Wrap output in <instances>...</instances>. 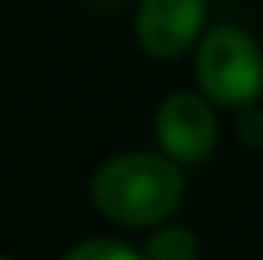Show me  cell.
Instances as JSON below:
<instances>
[{
	"label": "cell",
	"instance_id": "cell-8",
	"mask_svg": "<svg viewBox=\"0 0 263 260\" xmlns=\"http://www.w3.org/2000/svg\"><path fill=\"white\" fill-rule=\"evenodd\" d=\"M0 260H17V257H7V254H0Z\"/></svg>",
	"mask_w": 263,
	"mask_h": 260
},
{
	"label": "cell",
	"instance_id": "cell-1",
	"mask_svg": "<svg viewBox=\"0 0 263 260\" xmlns=\"http://www.w3.org/2000/svg\"><path fill=\"white\" fill-rule=\"evenodd\" d=\"M186 190L183 167L150 150H127L97 167L90 180L93 207L120 227H160L180 210Z\"/></svg>",
	"mask_w": 263,
	"mask_h": 260
},
{
	"label": "cell",
	"instance_id": "cell-3",
	"mask_svg": "<svg viewBox=\"0 0 263 260\" xmlns=\"http://www.w3.org/2000/svg\"><path fill=\"white\" fill-rule=\"evenodd\" d=\"M154 137L157 147L177 167L203 163L217 150L220 120L210 100H203L193 90H177L160 100L154 114Z\"/></svg>",
	"mask_w": 263,
	"mask_h": 260
},
{
	"label": "cell",
	"instance_id": "cell-4",
	"mask_svg": "<svg viewBox=\"0 0 263 260\" xmlns=\"http://www.w3.org/2000/svg\"><path fill=\"white\" fill-rule=\"evenodd\" d=\"M206 27V0H140L134 33L143 53L174 60L200 44Z\"/></svg>",
	"mask_w": 263,
	"mask_h": 260
},
{
	"label": "cell",
	"instance_id": "cell-5",
	"mask_svg": "<svg viewBox=\"0 0 263 260\" xmlns=\"http://www.w3.org/2000/svg\"><path fill=\"white\" fill-rule=\"evenodd\" d=\"M200 250L203 244H200L197 230L183 227V224H160L140 244L143 260H200Z\"/></svg>",
	"mask_w": 263,
	"mask_h": 260
},
{
	"label": "cell",
	"instance_id": "cell-7",
	"mask_svg": "<svg viewBox=\"0 0 263 260\" xmlns=\"http://www.w3.org/2000/svg\"><path fill=\"white\" fill-rule=\"evenodd\" d=\"M237 137L243 147H263V110L260 107L237 110Z\"/></svg>",
	"mask_w": 263,
	"mask_h": 260
},
{
	"label": "cell",
	"instance_id": "cell-6",
	"mask_svg": "<svg viewBox=\"0 0 263 260\" xmlns=\"http://www.w3.org/2000/svg\"><path fill=\"white\" fill-rule=\"evenodd\" d=\"M60 260H143V257H140V250H134L123 240H114V237H93V240L73 244Z\"/></svg>",
	"mask_w": 263,
	"mask_h": 260
},
{
	"label": "cell",
	"instance_id": "cell-2",
	"mask_svg": "<svg viewBox=\"0 0 263 260\" xmlns=\"http://www.w3.org/2000/svg\"><path fill=\"white\" fill-rule=\"evenodd\" d=\"M200 97L223 110H247L263 97V47L243 27L220 24L203 30L193 53Z\"/></svg>",
	"mask_w": 263,
	"mask_h": 260
}]
</instances>
